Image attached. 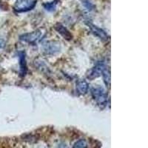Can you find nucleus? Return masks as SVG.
I'll return each instance as SVG.
<instances>
[{
	"instance_id": "7",
	"label": "nucleus",
	"mask_w": 148,
	"mask_h": 148,
	"mask_svg": "<svg viewBox=\"0 0 148 148\" xmlns=\"http://www.w3.org/2000/svg\"><path fill=\"white\" fill-rule=\"evenodd\" d=\"M89 25L90 29L91 32L94 34L95 36H96L97 37H99V39H102L104 41H107L108 39V36L107 34V33L104 31V30H102L100 27H97V26L92 25V24H88Z\"/></svg>"
},
{
	"instance_id": "10",
	"label": "nucleus",
	"mask_w": 148,
	"mask_h": 148,
	"mask_svg": "<svg viewBox=\"0 0 148 148\" xmlns=\"http://www.w3.org/2000/svg\"><path fill=\"white\" fill-rule=\"evenodd\" d=\"M80 1H81V3L83 7L88 11H92L95 9V5H93V3L91 2L90 0H80Z\"/></svg>"
},
{
	"instance_id": "3",
	"label": "nucleus",
	"mask_w": 148,
	"mask_h": 148,
	"mask_svg": "<svg viewBox=\"0 0 148 148\" xmlns=\"http://www.w3.org/2000/svg\"><path fill=\"white\" fill-rule=\"evenodd\" d=\"M45 35L42 30H36L31 33L25 34L19 37V39L24 42H27L29 44H34L35 42H38Z\"/></svg>"
},
{
	"instance_id": "12",
	"label": "nucleus",
	"mask_w": 148,
	"mask_h": 148,
	"mask_svg": "<svg viewBox=\"0 0 148 148\" xmlns=\"http://www.w3.org/2000/svg\"><path fill=\"white\" fill-rule=\"evenodd\" d=\"M58 1L57 0H54L51 2H47L44 5V8L46 10L49 12H53L56 10V6H57Z\"/></svg>"
},
{
	"instance_id": "14",
	"label": "nucleus",
	"mask_w": 148,
	"mask_h": 148,
	"mask_svg": "<svg viewBox=\"0 0 148 148\" xmlns=\"http://www.w3.org/2000/svg\"><path fill=\"white\" fill-rule=\"evenodd\" d=\"M5 41L3 39L0 38V49L5 47Z\"/></svg>"
},
{
	"instance_id": "13",
	"label": "nucleus",
	"mask_w": 148,
	"mask_h": 148,
	"mask_svg": "<svg viewBox=\"0 0 148 148\" xmlns=\"http://www.w3.org/2000/svg\"><path fill=\"white\" fill-rule=\"evenodd\" d=\"M72 148H88V142L85 139L82 138L76 141Z\"/></svg>"
},
{
	"instance_id": "11",
	"label": "nucleus",
	"mask_w": 148,
	"mask_h": 148,
	"mask_svg": "<svg viewBox=\"0 0 148 148\" xmlns=\"http://www.w3.org/2000/svg\"><path fill=\"white\" fill-rule=\"evenodd\" d=\"M102 76L105 84L110 87V70L108 68H107V67L104 68L102 72Z\"/></svg>"
},
{
	"instance_id": "6",
	"label": "nucleus",
	"mask_w": 148,
	"mask_h": 148,
	"mask_svg": "<svg viewBox=\"0 0 148 148\" xmlns=\"http://www.w3.org/2000/svg\"><path fill=\"white\" fill-rule=\"evenodd\" d=\"M54 28L55 30L60 34L66 40H71L73 38L72 34H71L69 30H67L64 25H63L61 23H56L54 26Z\"/></svg>"
},
{
	"instance_id": "8",
	"label": "nucleus",
	"mask_w": 148,
	"mask_h": 148,
	"mask_svg": "<svg viewBox=\"0 0 148 148\" xmlns=\"http://www.w3.org/2000/svg\"><path fill=\"white\" fill-rule=\"evenodd\" d=\"M76 91L79 95H85L88 91V82L84 79H79L76 82Z\"/></svg>"
},
{
	"instance_id": "9",
	"label": "nucleus",
	"mask_w": 148,
	"mask_h": 148,
	"mask_svg": "<svg viewBox=\"0 0 148 148\" xmlns=\"http://www.w3.org/2000/svg\"><path fill=\"white\" fill-rule=\"evenodd\" d=\"M19 62H20V70H21V74L22 76H25L26 73V62H25V53L22 52L19 53Z\"/></svg>"
},
{
	"instance_id": "2",
	"label": "nucleus",
	"mask_w": 148,
	"mask_h": 148,
	"mask_svg": "<svg viewBox=\"0 0 148 148\" xmlns=\"http://www.w3.org/2000/svg\"><path fill=\"white\" fill-rule=\"evenodd\" d=\"M36 5V0H16L14 9L18 13L29 11Z\"/></svg>"
},
{
	"instance_id": "4",
	"label": "nucleus",
	"mask_w": 148,
	"mask_h": 148,
	"mask_svg": "<svg viewBox=\"0 0 148 148\" xmlns=\"http://www.w3.org/2000/svg\"><path fill=\"white\" fill-rule=\"evenodd\" d=\"M42 50L46 55H54L58 53L61 51L60 42L57 41H48L43 45Z\"/></svg>"
},
{
	"instance_id": "1",
	"label": "nucleus",
	"mask_w": 148,
	"mask_h": 148,
	"mask_svg": "<svg viewBox=\"0 0 148 148\" xmlns=\"http://www.w3.org/2000/svg\"><path fill=\"white\" fill-rule=\"evenodd\" d=\"M91 94L93 99L100 107H104L106 105L108 101V93L101 86H94L91 89Z\"/></svg>"
},
{
	"instance_id": "5",
	"label": "nucleus",
	"mask_w": 148,
	"mask_h": 148,
	"mask_svg": "<svg viewBox=\"0 0 148 148\" xmlns=\"http://www.w3.org/2000/svg\"><path fill=\"white\" fill-rule=\"evenodd\" d=\"M105 67H106V66L104 65V64L103 62L97 63L95 65V67L93 68H92V70L90 71L88 78L89 79H90V80H92V79L99 77L101 74H102L103 71H104Z\"/></svg>"
}]
</instances>
